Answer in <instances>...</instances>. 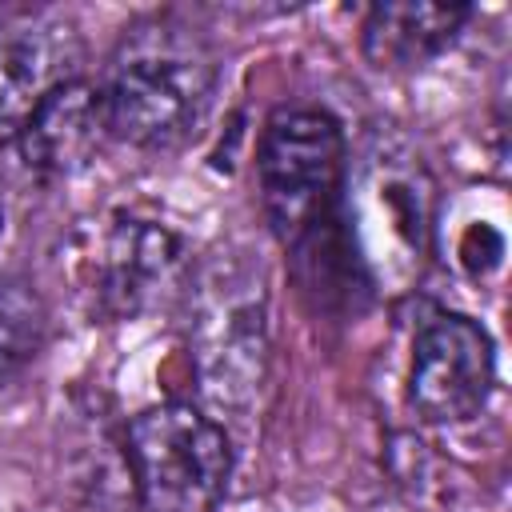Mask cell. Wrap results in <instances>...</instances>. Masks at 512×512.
<instances>
[{
	"instance_id": "cell-6",
	"label": "cell",
	"mask_w": 512,
	"mask_h": 512,
	"mask_svg": "<svg viewBox=\"0 0 512 512\" xmlns=\"http://www.w3.org/2000/svg\"><path fill=\"white\" fill-rule=\"evenodd\" d=\"M496 384L492 336L464 312H428L412 336L408 404L428 424L472 420Z\"/></svg>"
},
{
	"instance_id": "cell-12",
	"label": "cell",
	"mask_w": 512,
	"mask_h": 512,
	"mask_svg": "<svg viewBox=\"0 0 512 512\" xmlns=\"http://www.w3.org/2000/svg\"><path fill=\"white\" fill-rule=\"evenodd\" d=\"M8 228H12V192H8V180L0 172V240L8 236Z\"/></svg>"
},
{
	"instance_id": "cell-7",
	"label": "cell",
	"mask_w": 512,
	"mask_h": 512,
	"mask_svg": "<svg viewBox=\"0 0 512 512\" xmlns=\"http://www.w3.org/2000/svg\"><path fill=\"white\" fill-rule=\"evenodd\" d=\"M188 268L192 256L176 228L148 216H120L100 232L88 260L92 308L108 320L144 316L184 288Z\"/></svg>"
},
{
	"instance_id": "cell-5",
	"label": "cell",
	"mask_w": 512,
	"mask_h": 512,
	"mask_svg": "<svg viewBox=\"0 0 512 512\" xmlns=\"http://www.w3.org/2000/svg\"><path fill=\"white\" fill-rule=\"evenodd\" d=\"M192 360L200 392L216 408H244L268 364V296L264 280L224 256L200 268L192 304Z\"/></svg>"
},
{
	"instance_id": "cell-4",
	"label": "cell",
	"mask_w": 512,
	"mask_h": 512,
	"mask_svg": "<svg viewBox=\"0 0 512 512\" xmlns=\"http://www.w3.org/2000/svg\"><path fill=\"white\" fill-rule=\"evenodd\" d=\"M348 148L340 124L324 108L288 104L264 120L256 148L260 204L272 236L288 248L316 236L340 200Z\"/></svg>"
},
{
	"instance_id": "cell-8",
	"label": "cell",
	"mask_w": 512,
	"mask_h": 512,
	"mask_svg": "<svg viewBox=\"0 0 512 512\" xmlns=\"http://www.w3.org/2000/svg\"><path fill=\"white\" fill-rule=\"evenodd\" d=\"M76 56L68 20L44 12L0 16V144L16 140L36 104L76 76Z\"/></svg>"
},
{
	"instance_id": "cell-10",
	"label": "cell",
	"mask_w": 512,
	"mask_h": 512,
	"mask_svg": "<svg viewBox=\"0 0 512 512\" xmlns=\"http://www.w3.org/2000/svg\"><path fill=\"white\" fill-rule=\"evenodd\" d=\"M472 16L468 4H376L364 20V56L380 72H412L436 60Z\"/></svg>"
},
{
	"instance_id": "cell-11",
	"label": "cell",
	"mask_w": 512,
	"mask_h": 512,
	"mask_svg": "<svg viewBox=\"0 0 512 512\" xmlns=\"http://www.w3.org/2000/svg\"><path fill=\"white\" fill-rule=\"evenodd\" d=\"M44 336H48V308L40 292L16 272H0V384L20 376L36 360Z\"/></svg>"
},
{
	"instance_id": "cell-2",
	"label": "cell",
	"mask_w": 512,
	"mask_h": 512,
	"mask_svg": "<svg viewBox=\"0 0 512 512\" xmlns=\"http://www.w3.org/2000/svg\"><path fill=\"white\" fill-rule=\"evenodd\" d=\"M344 232L368 284L384 296H404L432 256L436 180L420 152L396 136L376 132L356 164L344 168Z\"/></svg>"
},
{
	"instance_id": "cell-3",
	"label": "cell",
	"mask_w": 512,
	"mask_h": 512,
	"mask_svg": "<svg viewBox=\"0 0 512 512\" xmlns=\"http://www.w3.org/2000/svg\"><path fill=\"white\" fill-rule=\"evenodd\" d=\"M124 460L140 512H216L232 476L228 432L184 400L136 412Z\"/></svg>"
},
{
	"instance_id": "cell-1",
	"label": "cell",
	"mask_w": 512,
	"mask_h": 512,
	"mask_svg": "<svg viewBox=\"0 0 512 512\" xmlns=\"http://www.w3.org/2000/svg\"><path fill=\"white\" fill-rule=\"evenodd\" d=\"M220 80L212 40L176 12H152L116 40L100 100L108 132L132 148H176L204 120Z\"/></svg>"
},
{
	"instance_id": "cell-9",
	"label": "cell",
	"mask_w": 512,
	"mask_h": 512,
	"mask_svg": "<svg viewBox=\"0 0 512 512\" xmlns=\"http://www.w3.org/2000/svg\"><path fill=\"white\" fill-rule=\"evenodd\" d=\"M108 136L112 132L100 88L84 76H72L36 104V112L16 136V148L28 172L44 180H68L100 156Z\"/></svg>"
}]
</instances>
